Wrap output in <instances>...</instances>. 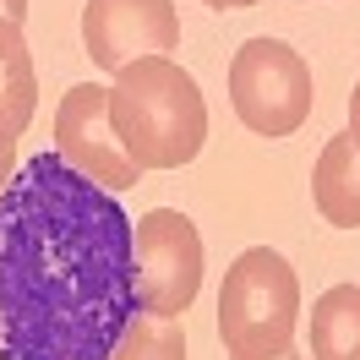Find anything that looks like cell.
<instances>
[{"label": "cell", "mask_w": 360, "mask_h": 360, "mask_svg": "<svg viewBox=\"0 0 360 360\" xmlns=\"http://www.w3.org/2000/svg\"><path fill=\"white\" fill-rule=\"evenodd\" d=\"M33 110H39V77H33L22 22L0 17V142H17L27 131Z\"/></svg>", "instance_id": "obj_9"}, {"label": "cell", "mask_w": 360, "mask_h": 360, "mask_svg": "<svg viewBox=\"0 0 360 360\" xmlns=\"http://www.w3.org/2000/svg\"><path fill=\"white\" fill-rule=\"evenodd\" d=\"M82 44L88 60L120 71L142 55L180 49V17L169 0H88L82 6Z\"/></svg>", "instance_id": "obj_7"}, {"label": "cell", "mask_w": 360, "mask_h": 360, "mask_svg": "<svg viewBox=\"0 0 360 360\" xmlns=\"http://www.w3.org/2000/svg\"><path fill=\"white\" fill-rule=\"evenodd\" d=\"M110 126L136 169H180L207 142V104L191 71L169 55H142L115 71L110 88Z\"/></svg>", "instance_id": "obj_2"}, {"label": "cell", "mask_w": 360, "mask_h": 360, "mask_svg": "<svg viewBox=\"0 0 360 360\" xmlns=\"http://www.w3.org/2000/svg\"><path fill=\"white\" fill-rule=\"evenodd\" d=\"M136 311L131 219L60 153L0 191V360H110Z\"/></svg>", "instance_id": "obj_1"}, {"label": "cell", "mask_w": 360, "mask_h": 360, "mask_svg": "<svg viewBox=\"0 0 360 360\" xmlns=\"http://www.w3.org/2000/svg\"><path fill=\"white\" fill-rule=\"evenodd\" d=\"M229 104L257 136H295L311 120V66L278 39H246L229 60Z\"/></svg>", "instance_id": "obj_4"}, {"label": "cell", "mask_w": 360, "mask_h": 360, "mask_svg": "<svg viewBox=\"0 0 360 360\" xmlns=\"http://www.w3.org/2000/svg\"><path fill=\"white\" fill-rule=\"evenodd\" d=\"M273 360H306V355H295V344H290V349H284V355H273Z\"/></svg>", "instance_id": "obj_16"}, {"label": "cell", "mask_w": 360, "mask_h": 360, "mask_svg": "<svg viewBox=\"0 0 360 360\" xmlns=\"http://www.w3.org/2000/svg\"><path fill=\"white\" fill-rule=\"evenodd\" d=\"M11 175H17V142H0V191L11 186Z\"/></svg>", "instance_id": "obj_12"}, {"label": "cell", "mask_w": 360, "mask_h": 360, "mask_svg": "<svg viewBox=\"0 0 360 360\" xmlns=\"http://www.w3.org/2000/svg\"><path fill=\"white\" fill-rule=\"evenodd\" d=\"M0 17H6V22H22V17H27V0H0Z\"/></svg>", "instance_id": "obj_13"}, {"label": "cell", "mask_w": 360, "mask_h": 360, "mask_svg": "<svg viewBox=\"0 0 360 360\" xmlns=\"http://www.w3.org/2000/svg\"><path fill=\"white\" fill-rule=\"evenodd\" d=\"M136 311L186 316L202 290V235L180 207H153L131 224Z\"/></svg>", "instance_id": "obj_5"}, {"label": "cell", "mask_w": 360, "mask_h": 360, "mask_svg": "<svg viewBox=\"0 0 360 360\" xmlns=\"http://www.w3.org/2000/svg\"><path fill=\"white\" fill-rule=\"evenodd\" d=\"M300 328V278L273 246L240 251L219 290V338L229 360H273Z\"/></svg>", "instance_id": "obj_3"}, {"label": "cell", "mask_w": 360, "mask_h": 360, "mask_svg": "<svg viewBox=\"0 0 360 360\" xmlns=\"http://www.w3.org/2000/svg\"><path fill=\"white\" fill-rule=\"evenodd\" d=\"M110 360H186V328L180 316H148L131 311L120 344L110 349Z\"/></svg>", "instance_id": "obj_11"}, {"label": "cell", "mask_w": 360, "mask_h": 360, "mask_svg": "<svg viewBox=\"0 0 360 360\" xmlns=\"http://www.w3.org/2000/svg\"><path fill=\"white\" fill-rule=\"evenodd\" d=\"M202 6H213V11H246V6H257V0H202Z\"/></svg>", "instance_id": "obj_15"}, {"label": "cell", "mask_w": 360, "mask_h": 360, "mask_svg": "<svg viewBox=\"0 0 360 360\" xmlns=\"http://www.w3.org/2000/svg\"><path fill=\"white\" fill-rule=\"evenodd\" d=\"M349 136H355V148H360V82H355V98H349Z\"/></svg>", "instance_id": "obj_14"}, {"label": "cell", "mask_w": 360, "mask_h": 360, "mask_svg": "<svg viewBox=\"0 0 360 360\" xmlns=\"http://www.w3.org/2000/svg\"><path fill=\"white\" fill-rule=\"evenodd\" d=\"M55 153L66 158L71 169L104 191H126L142 180L126 148L115 142V126H110V88L104 82H77L66 88L60 110H55Z\"/></svg>", "instance_id": "obj_6"}, {"label": "cell", "mask_w": 360, "mask_h": 360, "mask_svg": "<svg viewBox=\"0 0 360 360\" xmlns=\"http://www.w3.org/2000/svg\"><path fill=\"white\" fill-rule=\"evenodd\" d=\"M311 202L338 229H360V148L355 136H328V148L311 169Z\"/></svg>", "instance_id": "obj_8"}, {"label": "cell", "mask_w": 360, "mask_h": 360, "mask_svg": "<svg viewBox=\"0 0 360 360\" xmlns=\"http://www.w3.org/2000/svg\"><path fill=\"white\" fill-rule=\"evenodd\" d=\"M311 360H360V284H333L311 306Z\"/></svg>", "instance_id": "obj_10"}]
</instances>
